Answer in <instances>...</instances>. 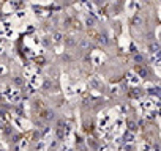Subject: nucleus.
<instances>
[{
	"mask_svg": "<svg viewBox=\"0 0 161 151\" xmlns=\"http://www.w3.org/2000/svg\"><path fill=\"white\" fill-rule=\"evenodd\" d=\"M158 49H159L158 43H155V44H152V46H150V50H152V52H158Z\"/></svg>",
	"mask_w": 161,
	"mask_h": 151,
	"instance_id": "nucleus-1",
	"label": "nucleus"
},
{
	"mask_svg": "<svg viewBox=\"0 0 161 151\" xmlns=\"http://www.w3.org/2000/svg\"><path fill=\"white\" fill-rule=\"evenodd\" d=\"M138 71H139V74H141L142 77H145V76H147V70H145V68H139Z\"/></svg>",
	"mask_w": 161,
	"mask_h": 151,
	"instance_id": "nucleus-2",
	"label": "nucleus"
},
{
	"mask_svg": "<svg viewBox=\"0 0 161 151\" xmlns=\"http://www.w3.org/2000/svg\"><path fill=\"white\" fill-rule=\"evenodd\" d=\"M54 39H56V41H60V39H62V35H60V33H56V35H54Z\"/></svg>",
	"mask_w": 161,
	"mask_h": 151,
	"instance_id": "nucleus-3",
	"label": "nucleus"
},
{
	"mask_svg": "<svg viewBox=\"0 0 161 151\" xmlns=\"http://www.w3.org/2000/svg\"><path fill=\"white\" fill-rule=\"evenodd\" d=\"M128 125H130V129H133V131H134V129H136V125H134V123H133V121H130V123H128Z\"/></svg>",
	"mask_w": 161,
	"mask_h": 151,
	"instance_id": "nucleus-4",
	"label": "nucleus"
},
{
	"mask_svg": "<svg viewBox=\"0 0 161 151\" xmlns=\"http://www.w3.org/2000/svg\"><path fill=\"white\" fill-rule=\"evenodd\" d=\"M136 62H144V57L142 55H136Z\"/></svg>",
	"mask_w": 161,
	"mask_h": 151,
	"instance_id": "nucleus-5",
	"label": "nucleus"
},
{
	"mask_svg": "<svg viewBox=\"0 0 161 151\" xmlns=\"http://www.w3.org/2000/svg\"><path fill=\"white\" fill-rule=\"evenodd\" d=\"M44 118H47V120H51L52 118V115H49V112H44V115H43Z\"/></svg>",
	"mask_w": 161,
	"mask_h": 151,
	"instance_id": "nucleus-6",
	"label": "nucleus"
},
{
	"mask_svg": "<svg viewBox=\"0 0 161 151\" xmlns=\"http://www.w3.org/2000/svg\"><path fill=\"white\" fill-rule=\"evenodd\" d=\"M100 41H101V43H104V44L107 43V39H106V36H101V38H100Z\"/></svg>",
	"mask_w": 161,
	"mask_h": 151,
	"instance_id": "nucleus-7",
	"label": "nucleus"
},
{
	"mask_svg": "<svg viewBox=\"0 0 161 151\" xmlns=\"http://www.w3.org/2000/svg\"><path fill=\"white\" fill-rule=\"evenodd\" d=\"M87 24H89V25H92V24H93V19H90V18H89V19H87Z\"/></svg>",
	"mask_w": 161,
	"mask_h": 151,
	"instance_id": "nucleus-8",
	"label": "nucleus"
}]
</instances>
